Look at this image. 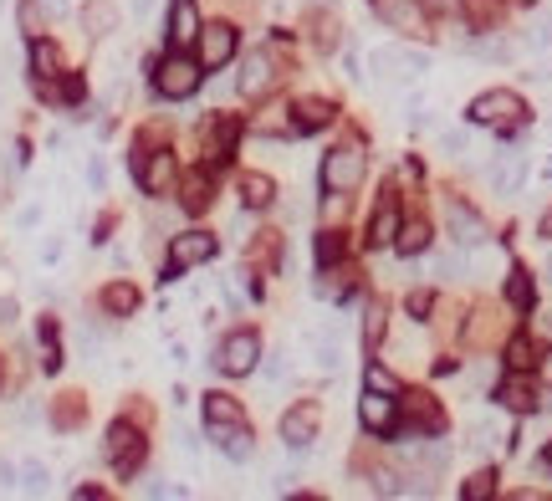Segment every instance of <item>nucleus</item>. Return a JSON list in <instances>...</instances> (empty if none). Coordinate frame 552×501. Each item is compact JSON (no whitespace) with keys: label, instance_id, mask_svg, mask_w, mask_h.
Instances as JSON below:
<instances>
[{"label":"nucleus","instance_id":"1","mask_svg":"<svg viewBox=\"0 0 552 501\" xmlns=\"http://www.w3.org/2000/svg\"><path fill=\"white\" fill-rule=\"evenodd\" d=\"M363 169H369V154H363L359 139L338 143L333 154H322V190L328 194H353L363 180Z\"/></svg>","mask_w":552,"mask_h":501},{"label":"nucleus","instance_id":"2","mask_svg":"<svg viewBox=\"0 0 552 501\" xmlns=\"http://www.w3.org/2000/svg\"><path fill=\"white\" fill-rule=\"evenodd\" d=\"M522 98L516 92H506V88H496V92H481L471 108H465V118L471 123H481V129H501V133H512L516 123H522Z\"/></svg>","mask_w":552,"mask_h":501},{"label":"nucleus","instance_id":"3","mask_svg":"<svg viewBox=\"0 0 552 501\" xmlns=\"http://www.w3.org/2000/svg\"><path fill=\"white\" fill-rule=\"evenodd\" d=\"M154 88H159V98H190V92L200 88V62L184 57V52L164 57V62L154 67Z\"/></svg>","mask_w":552,"mask_h":501},{"label":"nucleus","instance_id":"4","mask_svg":"<svg viewBox=\"0 0 552 501\" xmlns=\"http://www.w3.org/2000/svg\"><path fill=\"white\" fill-rule=\"evenodd\" d=\"M235 47H241V31H235L231 21L200 26V37H194V62L200 67H225L235 57Z\"/></svg>","mask_w":552,"mask_h":501},{"label":"nucleus","instance_id":"5","mask_svg":"<svg viewBox=\"0 0 552 501\" xmlns=\"http://www.w3.org/2000/svg\"><path fill=\"white\" fill-rule=\"evenodd\" d=\"M103 455H108V465H113L118 475H133L139 461H143V435L129 420H118L113 430H108V440H103Z\"/></svg>","mask_w":552,"mask_h":501},{"label":"nucleus","instance_id":"6","mask_svg":"<svg viewBox=\"0 0 552 501\" xmlns=\"http://www.w3.org/2000/svg\"><path fill=\"white\" fill-rule=\"evenodd\" d=\"M256 359H261V338L251 333V328H241V333H231L225 343H220L215 369H220V373H231V379H241V373L256 369Z\"/></svg>","mask_w":552,"mask_h":501},{"label":"nucleus","instance_id":"7","mask_svg":"<svg viewBox=\"0 0 552 501\" xmlns=\"http://www.w3.org/2000/svg\"><path fill=\"white\" fill-rule=\"evenodd\" d=\"M220 245H215V235H205V231H184V235H174L169 241V277L174 271H190V266H205L210 256H215Z\"/></svg>","mask_w":552,"mask_h":501},{"label":"nucleus","instance_id":"8","mask_svg":"<svg viewBox=\"0 0 552 501\" xmlns=\"http://www.w3.org/2000/svg\"><path fill=\"white\" fill-rule=\"evenodd\" d=\"M359 420L369 435H394L399 424V399L394 394H379V389H369V394L359 399Z\"/></svg>","mask_w":552,"mask_h":501},{"label":"nucleus","instance_id":"9","mask_svg":"<svg viewBox=\"0 0 552 501\" xmlns=\"http://www.w3.org/2000/svg\"><path fill=\"white\" fill-rule=\"evenodd\" d=\"M399 225H404V220H399V190L389 184L384 200H379V210H373V220H369V245H379V251H384V245H394Z\"/></svg>","mask_w":552,"mask_h":501},{"label":"nucleus","instance_id":"10","mask_svg":"<svg viewBox=\"0 0 552 501\" xmlns=\"http://www.w3.org/2000/svg\"><path fill=\"white\" fill-rule=\"evenodd\" d=\"M399 424L404 430H420V435H440V410L430 404V394H404L399 399Z\"/></svg>","mask_w":552,"mask_h":501},{"label":"nucleus","instance_id":"11","mask_svg":"<svg viewBox=\"0 0 552 501\" xmlns=\"http://www.w3.org/2000/svg\"><path fill=\"white\" fill-rule=\"evenodd\" d=\"M133 174H139L143 194H169V190H174V174H180V169H174V154H164V149H159V154H149L139 169H133Z\"/></svg>","mask_w":552,"mask_h":501},{"label":"nucleus","instance_id":"12","mask_svg":"<svg viewBox=\"0 0 552 501\" xmlns=\"http://www.w3.org/2000/svg\"><path fill=\"white\" fill-rule=\"evenodd\" d=\"M445 225H450V241H455V245H481V241H486V225H481V215H475V210H465L461 200H450V205H445Z\"/></svg>","mask_w":552,"mask_h":501},{"label":"nucleus","instance_id":"13","mask_svg":"<svg viewBox=\"0 0 552 501\" xmlns=\"http://www.w3.org/2000/svg\"><path fill=\"white\" fill-rule=\"evenodd\" d=\"M312 435H318V410H312V404H292V410L282 414V445L302 450Z\"/></svg>","mask_w":552,"mask_h":501},{"label":"nucleus","instance_id":"14","mask_svg":"<svg viewBox=\"0 0 552 501\" xmlns=\"http://www.w3.org/2000/svg\"><path fill=\"white\" fill-rule=\"evenodd\" d=\"M210 435H215V450L225 461H251L256 455V440H251L245 424H210Z\"/></svg>","mask_w":552,"mask_h":501},{"label":"nucleus","instance_id":"15","mask_svg":"<svg viewBox=\"0 0 552 501\" xmlns=\"http://www.w3.org/2000/svg\"><path fill=\"white\" fill-rule=\"evenodd\" d=\"M271 82H276V67H271V57H266V52L245 57L241 78H235V88H241V98H261V92H266Z\"/></svg>","mask_w":552,"mask_h":501},{"label":"nucleus","instance_id":"16","mask_svg":"<svg viewBox=\"0 0 552 501\" xmlns=\"http://www.w3.org/2000/svg\"><path fill=\"white\" fill-rule=\"evenodd\" d=\"M200 37V11H194V0H174L169 5V41L174 47H190Z\"/></svg>","mask_w":552,"mask_h":501},{"label":"nucleus","instance_id":"17","mask_svg":"<svg viewBox=\"0 0 552 501\" xmlns=\"http://www.w3.org/2000/svg\"><path fill=\"white\" fill-rule=\"evenodd\" d=\"M486 180H491V190H496V194H516V190H522V180H526L522 154H501L496 164L486 169Z\"/></svg>","mask_w":552,"mask_h":501},{"label":"nucleus","instance_id":"18","mask_svg":"<svg viewBox=\"0 0 552 501\" xmlns=\"http://www.w3.org/2000/svg\"><path fill=\"white\" fill-rule=\"evenodd\" d=\"M333 113H338V108L328 103V98H302V103H297V133L328 129V123H333Z\"/></svg>","mask_w":552,"mask_h":501},{"label":"nucleus","instance_id":"19","mask_svg":"<svg viewBox=\"0 0 552 501\" xmlns=\"http://www.w3.org/2000/svg\"><path fill=\"white\" fill-rule=\"evenodd\" d=\"M82 31H88V37H113L118 31V5L88 0V5H82Z\"/></svg>","mask_w":552,"mask_h":501},{"label":"nucleus","instance_id":"20","mask_svg":"<svg viewBox=\"0 0 552 501\" xmlns=\"http://www.w3.org/2000/svg\"><path fill=\"white\" fill-rule=\"evenodd\" d=\"M496 399L506 404V410H516V414H532V410H537V389L522 379V369H516V379H506V384L496 389Z\"/></svg>","mask_w":552,"mask_h":501},{"label":"nucleus","instance_id":"21","mask_svg":"<svg viewBox=\"0 0 552 501\" xmlns=\"http://www.w3.org/2000/svg\"><path fill=\"white\" fill-rule=\"evenodd\" d=\"M103 312H108V318H133V312H139V287L113 282L103 292Z\"/></svg>","mask_w":552,"mask_h":501},{"label":"nucleus","instance_id":"22","mask_svg":"<svg viewBox=\"0 0 552 501\" xmlns=\"http://www.w3.org/2000/svg\"><path fill=\"white\" fill-rule=\"evenodd\" d=\"M241 200H245V210H266L271 200H276V184H271L266 174H245V180H241Z\"/></svg>","mask_w":552,"mask_h":501},{"label":"nucleus","instance_id":"23","mask_svg":"<svg viewBox=\"0 0 552 501\" xmlns=\"http://www.w3.org/2000/svg\"><path fill=\"white\" fill-rule=\"evenodd\" d=\"M31 78H36V82H52L57 78V47H52V41H31Z\"/></svg>","mask_w":552,"mask_h":501},{"label":"nucleus","instance_id":"24","mask_svg":"<svg viewBox=\"0 0 552 501\" xmlns=\"http://www.w3.org/2000/svg\"><path fill=\"white\" fill-rule=\"evenodd\" d=\"M205 424H241V404L231 394H205Z\"/></svg>","mask_w":552,"mask_h":501},{"label":"nucleus","instance_id":"25","mask_svg":"<svg viewBox=\"0 0 552 501\" xmlns=\"http://www.w3.org/2000/svg\"><path fill=\"white\" fill-rule=\"evenodd\" d=\"M180 205L190 210V215H200V210H210V174H190V180H184V194H180Z\"/></svg>","mask_w":552,"mask_h":501},{"label":"nucleus","instance_id":"26","mask_svg":"<svg viewBox=\"0 0 552 501\" xmlns=\"http://www.w3.org/2000/svg\"><path fill=\"white\" fill-rule=\"evenodd\" d=\"M399 251H404V256H420L424 245H430V225H424V220H410V225H399Z\"/></svg>","mask_w":552,"mask_h":501},{"label":"nucleus","instance_id":"27","mask_svg":"<svg viewBox=\"0 0 552 501\" xmlns=\"http://www.w3.org/2000/svg\"><path fill=\"white\" fill-rule=\"evenodd\" d=\"M307 343H312V359H318L322 369H338V333L333 328H318Z\"/></svg>","mask_w":552,"mask_h":501},{"label":"nucleus","instance_id":"28","mask_svg":"<svg viewBox=\"0 0 552 501\" xmlns=\"http://www.w3.org/2000/svg\"><path fill=\"white\" fill-rule=\"evenodd\" d=\"M506 302H512V308H532V277H526L522 266L506 271Z\"/></svg>","mask_w":552,"mask_h":501},{"label":"nucleus","instance_id":"29","mask_svg":"<svg viewBox=\"0 0 552 501\" xmlns=\"http://www.w3.org/2000/svg\"><path fill=\"white\" fill-rule=\"evenodd\" d=\"M312 292L322 297V302H338V297H348V282H343V271L338 266H322V277L312 282Z\"/></svg>","mask_w":552,"mask_h":501},{"label":"nucleus","instance_id":"30","mask_svg":"<svg viewBox=\"0 0 552 501\" xmlns=\"http://www.w3.org/2000/svg\"><path fill=\"white\" fill-rule=\"evenodd\" d=\"M16 21H21V31H26L31 41L47 31V16H41V0H21V11H16Z\"/></svg>","mask_w":552,"mask_h":501},{"label":"nucleus","instance_id":"31","mask_svg":"<svg viewBox=\"0 0 552 501\" xmlns=\"http://www.w3.org/2000/svg\"><path fill=\"white\" fill-rule=\"evenodd\" d=\"M338 261H343V235L322 231L318 235V266H338Z\"/></svg>","mask_w":552,"mask_h":501},{"label":"nucleus","instance_id":"32","mask_svg":"<svg viewBox=\"0 0 552 501\" xmlns=\"http://www.w3.org/2000/svg\"><path fill=\"white\" fill-rule=\"evenodd\" d=\"M491 491H496V475H491V471H475L471 481L461 486V496H465V501H486Z\"/></svg>","mask_w":552,"mask_h":501},{"label":"nucleus","instance_id":"33","mask_svg":"<svg viewBox=\"0 0 552 501\" xmlns=\"http://www.w3.org/2000/svg\"><path fill=\"white\" fill-rule=\"evenodd\" d=\"M16 471H21V486H26V491H47V486H52V475H47V465H41V461H26V465H16Z\"/></svg>","mask_w":552,"mask_h":501},{"label":"nucleus","instance_id":"34","mask_svg":"<svg viewBox=\"0 0 552 501\" xmlns=\"http://www.w3.org/2000/svg\"><path fill=\"white\" fill-rule=\"evenodd\" d=\"M363 338H369L373 348L384 343V308H379V302H369V312H363Z\"/></svg>","mask_w":552,"mask_h":501},{"label":"nucleus","instance_id":"35","mask_svg":"<svg viewBox=\"0 0 552 501\" xmlns=\"http://www.w3.org/2000/svg\"><path fill=\"white\" fill-rule=\"evenodd\" d=\"M496 445H501V430L491 420L471 424V450H496Z\"/></svg>","mask_w":552,"mask_h":501},{"label":"nucleus","instance_id":"36","mask_svg":"<svg viewBox=\"0 0 552 501\" xmlns=\"http://www.w3.org/2000/svg\"><path fill=\"white\" fill-rule=\"evenodd\" d=\"M506 363H512V369H532V363H537V353H532V343H526V338H512V343H506Z\"/></svg>","mask_w":552,"mask_h":501},{"label":"nucleus","instance_id":"37","mask_svg":"<svg viewBox=\"0 0 552 501\" xmlns=\"http://www.w3.org/2000/svg\"><path fill=\"white\" fill-rule=\"evenodd\" d=\"M363 384H369V389H379V394H394V369H384V363H369Z\"/></svg>","mask_w":552,"mask_h":501},{"label":"nucleus","instance_id":"38","mask_svg":"<svg viewBox=\"0 0 552 501\" xmlns=\"http://www.w3.org/2000/svg\"><path fill=\"white\" fill-rule=\"evenodd\" d=\"M266 384H292V363H286V353H271V363H266Z\"/></svg>","mask_w":552,"mask_h":501},{"label":"nucleus","instance_id":"39","mask_svg":"<svg viewBox=\"0 0 552 501\" xmlns=\"http://www.w3.org/2000/svg\"><path fill=\"white\" fill-rule=\"evenodd\" d=\"M430 271H435V277H461V256H455V251H440V256L430 261Z\"/></svg>","mask_w":552,"mask_h":501},{"label":"nucleus","instance_id":"40","mask_svg":"<svg viewBox=\"0 0 552 501\" xmlns=\"http://www.w3.org/2000/svg\"><path fill=\"white\" fill-rule=\"evenodd\" d=\"M526 47H532V52H547V47H552V21H537L532 37H526Z\"/></svg>","mask_w":552,"mask_h":501},{"label":"nucleus","instance_id":"41","mask_svg":"<svg viewBox=\"0 0 552 501\" xmlns=\"http://www.w3.org/2000/svg\"><path fill=\"white\" fill-rule=\"evenodd\" d=\"M440 149H445V154H465V133H461V129H450L445 139H440Z\"/></svg>","mask_w":552,"mask_h":501},{"label":"nucleus","instance_id":"42","mask_svg":"<svg viewBox=\"0 0 552 501\" xmlns=\"http://www.w3.org/2000/svg\"><path fill=\"white\" fill-rule=\"evenodd\" d=\"M82 420V404H78V399H72V404H62V410H57V424H62V430H67V424H78Z\"/></svg>","mask_w":552,"mask_h":501},{"label":"nucleus","instance_id":"43","mask_svg":"<svg viewBox=\"0 0 552 501\" xmlns=\"http://www.w3.org/2000/svg\"><path fill=\"white\" fill-rule=\"evenodd\" d=\"M424 312H430V292H414V297H410V318L424 322Z\"/></svg>","mask_w":552,"mask_h":501},{"label":"nucleus","instance_id":"44","mask_svg":"<svg viewBox=\"0 0 552 501\" xmlns=\"http://www.w3.org/2000/svg\"><path fill=\"white\" fill-rule=\"evenodd\" d=\"M88 180H92V190H103V184H108V169H103V159H92V164H88Z\"/></svg>","mask_w":552,"mask_h":501},{"label":"nucleus","instance_id":"45","mask_svg":"<svg viewBox=\"0 0 552 501\" xmlns=\"http://www.w3.org/2000/svg\"><path fill=\"white\" fill-rule=\"evenodd\" d=\"M424 11L430 16H455V0H424Z\"/></svg>","mask_w":552,"mask_h":501},{"label":"nucleus","instance_id":"46","mask_svg":"<svg viewBox=\"0 0 552 501\" xmlns=\"http://www.w3.org/2000/svg\"><path fill=\"white\" fill-rule=\"evenodd\" d=\"M537 373H542V384L552 389V353H542V359H537Z\"/></svg>","mask_w":552,"mask_h":501},{"label":"nucleus","instance_id":"47","mask_svg":"<svg viewBox=\"0 0 552 501\" xmlns=\"http://www.w3.org/2000/svg\"><path fill=\"white\" fill-rule=\"evenodd\" d=\"M318 47H333V21H318Z\"/></svg>","mask_w":552,"mask_h":501},{"label":"nucleus","instance_id":"48","mask_svg":"<svg viewBox=\"0 0 552 501\" xmlns=\"http://www.w3.org/2000/svg\"><path fill=\"white\" fill-rule=\"evenodd\" d=\"M41 11H52V16H67V0H41Z\"/></svg>","mask_w":552,"mask_h":501},{"label":"nucleus","instance_id":"49","mask_svg":"<svg viewBox=\"0 0 552 501\" xmlns=\"http://www.w3.org/2000/svg\"><path fill=\"white\" fill-rule=\"evenodd\" d=\"M0 322H16V302H0Z\"/></svg>","mask_w":552,"mask_h":501},{"label":"nucleus","instance_id":"50","mask_svg":"<svg viewBox=\"0 0 552 501\" xmlns=\"http://www.w3.org/2000/svg\"><path fill=\"white\" fill-rule=\"evenodd\" d=\"M542 241H552V210L542 215Z\"/></svg>","mask_w":552,"mask_h":501},{"label":"nucleus","instance_id":"51","mask_svg":"<svg viewBox=\"0 0 552 501\" xmlns=\"http://www.w3.org/2000/svg\"><path fill=\"white\" fill-rule=\"evenodd\" d=\"M547 465H552V445H547Z\"/></svg>","mask_w":552,"mask_h":501},{"label":"nucleus","instance_id":"52","mask_svg":"<svg viewBox=\"0 0 552 501\" xmlns=\"http://www.w3.org/2000/svg\"><path fill=\"white\" fill-rule=\"evenodd\" d=\"M547 328H552V318H547Z\"/></svg>","mask_w":552,"mask_h":501}]
</instances>
